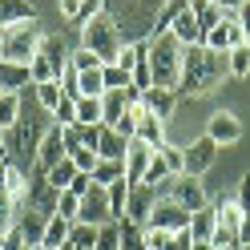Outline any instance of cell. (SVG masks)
<instances>
[{"label": "cell", "instance_id": "cell-1", "mask_svg": "<svg viewBox=\"0 0 250 250\" xmlns=\"http://www.w3.org/2000/svg\"><path fill=\"white\" fill-rule=\"evenodd\" d=\"M230 77L226 69V53H214L206 49V44H190V49L182 53V77H178V101L182 97H210V93L218 89Z\"/></svg>", "mask_w": 250, "mask_h": 250}, {"label": "cell", "instance_id": "cell-2", "mask_svg": "<svg viewBox=\"0 0 250 250\" xmlns=\"http://www.w3.org/2000/svg\"><path fill=\"white\" fill-rule=\"evenodd\" d=\"M49 125H53V121H44V109H41V105H33V113H24V109H21V121L4 133V158H8L12 166H21V169L33 174L41 137H44Z\"/></svg>", "mask_w": 250, "mask_h": 250}, {"label": "cell", "instance_id": "cell-3", "mask_svg": "<svg viewBox=\"0 0 250 250\" xmlns=\"http://www.w3.org/2000/svg\"><path fill=\"white\" fill-rule=\"evenodd\" d=\"M162 4L166 0H105V12L117 21L125 44H129V41H149L153 17H158Z\"/></svg>", "mask_w": 250, "mask_h": 250}, {"label": "cell", "instance_id": "cell-4", "mask_svg": "<svg viewBox=\"0 0 250 250\" xmlns=\"http://www.w3.org/2000/svg\"><path fill=\"white\" fill-rule=\"evenodd\" d=\"M81 49H89L101 65H117V57L125 49V37H121L117 21L109 17V12H97V17L81 28Z\"/></svg>", "mask_w": 250, "mask_h": 250}, {"label": "cell", "instance_id": "cell-5", "mask_svg": "<svg viewBox=\"0 0 250 250\" xmlns=\"http://www.w3.org/2000/svg\"><path fill=\"white\" fill-rule=\"evenodd\" d=\"M182 44L162 33V37H149V77L158 89H178V77H182Z\"/></svg>", "mask_w": 250, "mask_h": 250}, {"label": "cell", "instance_id": "cell-6", "mask_svg": "<svg viewBox=\"0 0 250 250\" xmlns=\"http://www.w3.org/2000/svg\"><path fill=\"white\" fill-rule=\"evenodd\" d=\"M41 37H44V28L41 21L33 24H17V28H8L4 33V49H0V61H8V65H33V57L41 49Z\"/></svg>", "mask_w": 250, "mask_h": 250}, {"label": "cell", "instance_id": "cell-7", "mask_svg": "<svg viewBox=\"0 0 250 250\" xmlns=\"http://www.w3.org/2000/svg\"><path fill=\"white\" fill-rule=\"evenodd\" d=\"M158 198H174L182 210H190V214H198V210H206L210 206V198H206V186H202V178H190V174H178V178H166L158 190H153Z\"/></svg>", "mask_w": 250, "mask_h": 250}, {"label": "cell", "instance_id": "cell-8", "mask_svg": "<svg viewBox=\"0 0 250 250\" xmlns=\"http://www.w3.org/2000/svg\"><path fill=\"white\" fill-rule=\"evenodd\" d=\"M242 117L234 113V109H214V113L206 117V137L222 149V146H238L242 142Z\"/></svg>", "mask_w": 250, "mask_h": 250}, {"label": "cell", "instance_id": "cell-9", "mask_svg": "<svg viewBox=\"0 0 250 250\" xmlns=\"http://www.w3.org/2000/svg\"><path fill=\"white\" fill-rule=\"evenodd\" d=\"M146 230H166V234H182L190 230V210H182L174 198H158V206H153Z\"/></svg>", "mask_w": 250, "mask_h": 250}, {"label": "cell", "instance_id": "cell-10", "mask_svg": "<svg viewBox=\"0 0 250 250\" xmlns=\"http://www.w3.org/2000/svg\"><path fill=\"white\" fill-rule=\"evenodd\" d=\"M57 190L49 186V178H44V169H33L28 174V198H24V210H37L44 218H53L57 214Z\"/></svg>", "mask_w": 250, "mask_h": 250}, {"label": "cell", "instance_id": "cell-11", "mask_svg": "<svg viewBox=\"0 0 250 250\" xmlns=\"http://www.w3.org/2000/svg\"><path fill=\"white\" fill-rule=\"evenodd\" d=\"M153 206H158V194H153V186L137 182V186H129V198H125V218H121V222H133V226H142V230H146Z\"/></svg>", "mask_w": 250, "mask_h": 250}, {"label": "cell", "instance_id": "cell-12", "mask_svg": "<svg viewBox=\"0 0 250 250\" xmlns=\"http://www.w3.org/2000/svg\"><path fill=\"white\" fill-rule=\"evenodd\" d=\"M182 149H186V174H190V178H206L214 169V162H218V146L210 142L206 133L194 137V142L182 146Z\"/></svg>", "mask_w": 250, "mask_h": 250}, {"label": "cell", "instance_id": "cell-13", "mask_svg": "<svg viewBox=\"0 0 250 250\" xmlns=\"http://www.w3.org/2000/svg\"><path fill=\"white\" fill-rule=\"evenodd\" d=\"M65 158H69L65 129H61V125H49L44 137H41V149H37V166H33V169H44V174H49V169H53L57 162H65Z\"/></svg>", "mask_w": 250, "mask_h": 250}, {"label": "cell", "instance_id": "cell-14", "mask_svg": "<svg viewBox=\"0 0 250 250\" xmlns=\"http://www.w3.org/2000/svg\"><path fill=\"white\" fill-rule=\"evenodd\" d=\"M129 113H133V137H142L146 146H153V149H158V146L166 142V121H162V117H153L142 101H137V105H129Z\"/></svg>", "mask_w": 250, "mask_h": 250}, {"label": "cell", "instance_id": "cell-15", "mask_svg": "<svg viewBox=\"0 0 250 250\" xmlns=\"http://www.w3.org/2000/svg\"><path fill=\"white\" fill-rule=\"evenodd\" d=\"M73 49H77V44H69L65 28H53V33L41 37V49H37V53L49 61V65L57 69V77H61V73H65V65H69V53H73Z\"/></svg>", "mask_w": 250, "mask_h": 250}, {"label": "cell", "instance_id": "cell-16", "mask_svg": "<svg viewBox=\"0 0 250 250\" xmlns=\"http://www.w3.org/2000/svg\"><path fill=\"white\" fill-rule=\"evenodd\" d=\"M149 162H153V146H146L142 137H129V146H125V182L137 186L146 178Z\"/></svg>", "mask_w": 250, "mask_h": 250}, {"label": "cell", "instance_id": "cell-17", "mask_svg": "<svg viewBox=\"0 0 250 250\" xmlns=\"http://www.w3.org/2000/svg\"><path fill=\"white\" fill-rule=\"evenodd\" d=\"M33 21H41V8L33 0H0V33H8L17 24H33Z\"/></svg>", "mask_w": 250, "mask_h": 250}, {"label": "cell", "instance_id": "cell-18", "mask_svg": "<svg viewBox=\"0 0 250 250\" xmlns=\"http://www.w3.org/2000/svg\"><path fill=\"white\" fill-rule=\"evenodd\" d=\"M77 222H89V226H109L113 214H109V198H105V186H93V190L81 198V218Z\"/></svg>", "mask_w": 250, "mask_h": 250}, {"label": "cell", "instance_id": "cell-19", "mask_svg": "<svg viewBox=\"0 0 250 250\" xmlns=\"http://www.w3.org/2000/svg\"><path fill=\"white\" fill-rule=\"evenodd\" d=\"M142 105L149 109L153 117L169 121V117H174V109H178V93H174V89H158V85H153V89L142 93Z\"/></svg>", "mask_w": 250, "mask_h": 250}, {"label": "cell", "instance_id": "cell-20", "mask_svg": "<svg viewBox=\"0 0 250 250\" xmlns=\"http://www.w3.org/2000/svg\"><path fill=\"white\" fill-rule=\"evenodd\" d=\"M125 146H129V137H125V133L101 125V133H97V158L101 162H125Z\"/></svg>", "mask_w": 250, "mask_h": 250}, {"label": "cell", "instance_id": "cell-21", "mask_svg": "<svg viewBox=\"0 0 250 250\" xmlns=\"http://www.w3.org/2000/svg\"><path fill=\"white\" fill-rule=\"evenodd\" d=\"M0 190H4L17 206L24 210V198H28V169H21V166H4V178H0Z\"/></svg>", "mask_w": 250, "mask_h": 250}, {"label": "cell", "instance_id": "cell-22", "mask_svg": "<svg viewBox=\"0 0 250 250\" xmlns=\"http://www.w3.org/2000/svg\"><path fill=\"white\" fill-rule=\"evenodd\" d=\"M44 226H49V218L37 214V210H21V218H17V230L24 234V242H28V246H41Z\"/></svg>", "mask_w": 250, "mask_h": 250}, {"label": "cell", "instance_id": "cell-23", "mask_svg": "<svg viewBox=\"0 0 250 250\" xmlns=\"http://www.w3.org/2000/svg\"><path fill=\"white\" fill-rule=\"evenodd\" d=\"M190 12H194L198 28H202V37H206L210 28H218V24H222V8H218L214 0H190Z\"/></svg>", "mask_w": 250, "mask_h": 250}, {"label": "cell", "instance_id": "cell-24", "mask_svg": "<svg viewBox=\"0 0 250 250\" xmlns=\"http://www.w3.org/2000/svg\"><path fill=\"white\" fill-rule=\"evenodd\" d=\"M24 85H33L28 69H24V65H8V61H0V89H4V93H21Z\"/></svg>", "mask_w": 250, "mask_h": 250}, {"label": "cell", "instance_id": "cell-25", "mask_svg": "<svg viewBox=\"0 0 250 250\" xmlns=\"http://www.w3.org/2000/svg\"><path fill=\"white\" fill-rule=\"evenodd\" d=\"M21 109H24L21 93H0V133H8L12 125L21 121Z\"/></svg>", "mask_w": 250, "mask_h": 250}, {"label": "cell", "instance_id": "cell-26", "mask_svg": "<svg viewBox=\"0 0 250 250\" xmlns=\"http://www.w3.org/2000/svg\"><path fill=\"white\" fill-rule=\"evenodd\" d=\"M69 234H73V222H65V218H49V226H44V238H41V246H49V250H61L69 242Z\"/></svg>", "mask_w": 250, "mask_h": 250}, {"label": "cell", "instance_id": "cell-27", "mask_svg": "<svg viewBox=\"0 0 250 250\" xmlns=\"http://www.w3.org/2000/svg\"><path fill=\"white\" fill-rule=\"evenodd\" d=\"M105 198H109V214H113V222H121L125 218V198H129V182H109L105 186Z\"/></svg>", "mask_w": 250, "mask_h": 250}, {"label": "cell", "instance_id": "cell-28", "mask_svg": "<svg viewBox=\"0 0 250 250\" xmlns=\"http://www.w3.org/2000/svg\"><path fill=\"white\" fill-rule=\"evenodd\" d=\"M226 69H230L234 81H246L250 77V44H238V49L226 53Z\"/></svg>", "mask_w": 250, "mask_h": 250}, {"label": "cell", "instance_id": "cell-29", "mask_svg": "<svg viewBox=\"0 0 250 250\" xmlns=\"http://www.w3.org/2000/svg\"><path fill=\"white\" fill-rule=\"evenodd\" d=\"M77 174H81V169H77V166L65 158V162H57V166H53L44 178H49V186H53V190L61 194V190H69V186H73V178H77Z\"/></svg>", "mask_w": 250, "mask_h": 250}, {"label": "cell", "instance_id": "cell-30", "mask_svg": "<svg viewBox=\"0 0 250 250\" xmlns=\"http://www.w3.org/2000/svg\"><path fill=\"white\" fill-rule=\"evenodd\" d=\"M158 158L166 162V169H169L174 178H178V174H186V149H182V146H174V142H162V146H158Z\"/></svg>", "mask_w": 250, "mask_h": 250}, {"label": "cell", "instance_id": "cell-31", "mask_svg": "<svg viewBox=\"0 0 250 250\" xmlns=\"http://www.w3.org/2000/svg\"><path fill=\"white\" fill-rule=\"evenodd\" d=\"M210 234H214V206H206V210L190 214V238H198V242H210Z\"/></svg>", "mask_w": 250, "mask_h": 250}, {"label": "cell", "instance_id": "cell-32", "mask_svg": "<svg viewBox=\"0 0 250 250\" xmlns=\"http://www.w3.org/2000/svg\"><path fill=\"white\" fill-rule=\"evenodd\" d=\"M33 93H37V105H41L49 117H53V109L61 105V97H65V93H61V81H44V85H33Z\"/></svg>", "mask_w": 250, "mask_h": 250}, {"label": "cell", "instance_id": "cell-33", "mask_svg": "<svg viewBox=\"0 0 250 250\" xmlns=\"http://www.w3.org/2000/svg\"><path fill=\"white\" fill-rule=\"evenodd\" d=\"M89 178H93V186H109V182H121V178H125V162H97Z\"/></svg>", "mask_w": 250, "mask_h": 250}, {"label": "cell", "instance_id": "cell-34", "mask_svg": "<svg viewBox=\"0 0 250 250\" xmlns=\"http://www.w3.org/2000/svg\"><path fill=\"white\" fill-rule=\"evenodd\" d=\"M97 234H101V226H89V222H73V234H69V242H73V246H81V250H97Z\"/></svg>", "mask_w": 250, "mask_h": 250}, {"label": "cell", "instance_id": "cell-35", "mask_svg": "<svg viewBox=\"0 0 250 250\" xmlns=\"http://www.w3.org/2000/svg\"><path fill=\"white\" fill-rule=\"evenodd\" d=\"M77 125H101V101L97 97H77Z\"/></svg>", "mask_w": 250, "mask_h": 250}, {"label": "cell", "instance_id": "cell-36", "mask_svg": "<svg viewBox=\"0 0 250 250\" xmlns=\"http://www.w3.org/2000/svg\"><path fill=\"white\" fill-rule=\"evenodd\" d=\"M57 218H65V222H77V218H81V198H77L73 190H61V198H57Z\"/></svg>", "mask_w": 250, "mask_h": 250}, {"label": "cell", "instance_id": "cell-37", "mask_svg": "<svg viewBox=\"0 0 250 250\" xmlns=\"http://www.w3.org/2000/svg\"><path fill=\"white\" fill-rule=\"evenodd\" d=\"M17 218H21V206H17V202H12L4 190H0V238L17 226Z\"/></svg>", "mask_w": 250, "mask_h": 250}, {"label": "cell", "instance_id": "cell-38", "mask_svg": "<svg viewBox=\"0 0 250 250\" xmlns=\"http://www.w3.org/2000/svg\"><path fill=\"white\" fill-rule=\"evenodd\" d=\"M69 162L81 169V174H93V166H97L101 158H97V149H89V146H73L69 149Z\"/></svg>", "mask_w": 250, "mask_h": 250}, {"label": "cell", "instance_id": "cell-39", "mask_svg": "<svg viewBox=\"0 0 250 250\" xmlns=\"http://www.w3.org/2000/svg\"><path fill=\"white\" fill-rule=\"evenodd\" d=\"M81 97H105V77H101V69H89V73H81Z\"/></svg>", "mask_w": 250, "mask_h": 250}, {"label": "cell", "instance_id": "cell-40", "mask_svg": "<svg viewBox=\"0 0 250 250\" xmlns=\"http://www.w3.org/2000/svg\"><path fill=\"white\" fill-rule=\"evenodd\" d=\"M101 77H105V93H109V89H129V85H133L129 73H125L121 65H101Z\"/></svg>", "mask_w": 250, "mask_h": 250}, {"label": "cell", "instance_id": "cell-41", "mask_svg": "<svg viewBox=\"0 0 250 250\" xmlns=\"http://www.w3.org/2000/svg\"><path fill=\"white\" fill-rule=\"evenodd\" d=\"M53 125H61V129L77 125V101H73V97H61V105L53 109Z\"/></svg>", "mask_w": 250, "mask_h": 250}, {"label": "cell", "instance_id": "cell-42", "mask_svg": "<svg viewBox=\"0 0 250 250\" xmlns=\"http://www.w3.org/2000/svg\"><path fill=\"white\" fill-rule=\"evenodd\" d=\"M28 77H33V85H44V81H57V69L37 53V57H33V65H28Z\"/></svg>", "mask_w": 250, "mask_h": 250}, {"label": "cell", "instance_id": "cell-43", "mask_svg": "<svg viewBox=\"0 0 250 250\" xmlns=\"http://www.w3.org/2000/svg\"><path fill=\"white\" fill-rule=\"evenodd\" d=\"M117 226H121V250H146L142 226H133V222H117Z\"/></svg>", "mask_w": 250, "mask_h": 250}, {"label": "cell", "instance_id": "cell-44", "mask_svg": "<svg viewBox=\"0 0 250 250\" xmlns=\"http://www.w3.org/2000/svg\"><path fill=\"white\" fill-rule=\"evenodd\" d=\"M69 65H73L77 73H89V69H101V61H97V57H93L89 49H81V44H77V49L69 53Z\"/></svg>", "mask_w": 250, "mask_h": 250}, {"label": "cell", "instance_id": "cell-45", "mask_svg": "<svg viewBox=\"0 0 250 250\" xmlns=\"http://www.w3.org/2000/svg\"><path fill=\"white\" fill-rule=\"evenodd\" d=\"M166 178H174V174H169V169H166V162L158 158V149H153V162H149V169H146V178H142V182H146V186H153V190H158V186H162Z\"/></svg>", "mask_w": 250, "mask_h": 250}, {"label": "cell", "instance_id": "cell-46", "mask_svg": "<svg viewBox=\"0 0 250 250\" xmlns=\"http://www.w3.org/2000/svg\"><path fill=\"white\" fill-rule=\"evenodd\" d=\"M97 250H121V226H117V222L101 226V234H97Z\"/></svg>", "mask_w": 250, "mask_h": 250}, {"label": "cell", "instance_id": "cell-47", "mask_svg": "<svg viewBox=\"0 0 250 250\" xmlns=\"http://www.w3.org/2000/svg\"><path fill=\"white\" fill-rule=\"evenodd\" d=\"M57 12H61V21H65V24L77 28V17H81V0H57Z\"/></svg>", "mask_w": 250, "mask_h": 250}, {"label": "cell", "instance_id": "cell-48", "mask_svg": "<svg viewBox=\"0 0 250 250\" xmlns=\"http://www.w3.org/2000/svg\"><path fill=\"white\" fill-rule=\"evenodd\" d=\"M234 202L242 206V214H250V169L242 174V182H238V190H234Z\"/></svg>", "mask_w": 250, "mask_h": 250}, {"label": "cell", "instance_id": "cell-49", "mask_svg": "<svg viewBox=\"0 0 250 250\" xmlns=\"http://www.w3.org/2000/svg\"><path fill=\"white\" fill-rule=\"evenodd\" d=\"M69 190H73L77 198H85V194L93 190V178H89V174H77V178H73V186H69Z\"/></svg>", "mask_w": 250, "mask_h": 250}, {"label": "cell", "instance_id": "cell-50", "mask_svg": "<svg viewBox=\"0 0 250 250\" xmlns=\"http://www.w3.org/2000/svg\"><path fill=\"white\" fill-rule=\"evenodd\" d=\"M238 24H242V33H246V44H250V0L238 8Z\"/></svg>", "mask_w": 250, "mask_h": 250}, {"label": "cell", "instance_id": "cell-51", "mask_svg": "<svg viewBox=\"0 0 250 250\" xmlns=\"http://www.w3.org/2000/svg\"><path fill=\"white\" fill-rule=\"evenodd\" d=\"M250 242V214L242 218V226H238V246H246Z\"/></svg>", "mask_w": 250, "mask_h": 250}, {"label": "cell", "instance_id": "cell-52", "mask_svg": "<svg viewBox=\"0 0 250 250\" xmlns=\"http://www.w3.org/2000/svg\"><path fill=\"white\" fill-rule=\"evenodd\" d=\"M190 250H214V242H198V238H194V246H190Z\"/></svg>", "mask_w": 250, "mask_h": 250}, {"label": "cell", "instance_id": "cell-53", "mask_svg": "<svg viewBox=\"0 0 250 250\" xmlns=\"http://www.w3.org/2000/svg\"><path fill=\"white\" fill-rule=\"evenodd\" d=\"M4 162H8V158H4V146H0V166H4Z\"/></svg>", "mask_w": 250, "mask_h": 250}, {"label": "cell", "instance_id": "cell-54", "mask_svg": "<svg viewBox=\"0 0 250 250\" xmlns=\"http://www.w3.org/2000/svg\"><path fill=\"white\" fill-rule=\"evenodd\" d=\"M0 49H4V33H0Z\"/></svg>", "mask_w": 250, "mask_h": 250}, {"label": "cell", "instance_id": "cell-55", "mask_svg": "<svg viewBox=\"0 0 250 250\" xmlns=\"http://www.w3.org/2000/svg\"><path fill=\"white\" fill-rule=\"evenodd\" d=\"M238 250H250V242H246V246H238Z\"/></svg>", "mask_w": 250, "mask_h": 250}, {"label": "cell", "instance_id": "cell-56", "mask_svg": "<svg viewBox=\"0 0 250 250\" xmlns=\"http://www.w3.org/2000/svg\"><path fill=\"white\" fill-rule=\"evenodd\" d=\"M37 250H49V246H37Z\"/></svg>", "mask_w": 250, "mask_h": 250}, {"label": "cell", "instance_id": "cell-57", "mask_svg": "<svg viewBox=\"0 0 250 250\" xmlns=\"http://www.w3.org/2000/svg\"><path fill=\"white\" fill-rule=\"evenodd\" d=\"M24 250H37V246H24Z\"/></svg>", "mask_w": 250, "mask_h": 250}, {"label": "cell", "instance_id": "cell-58", "mask_svg": "<svg viewBox=\"0 0 250 250\" xmlns=\"http://www.w3.org/2000/svg\"><path fill=\"white\" fill-rule=\"evenodd\" d=\"M0 246H4V238H0Z\"/></svg>", "mask_w": 250, "mask_h": 250}, {"label": "cell", "instance_id": "cell-59", "mask_svg": "<svg viewBox=\"0 0 250 250\" xmlns=\"http://www.w3.org/2000/svg\"><path fill=\"white\" fill-rule=\"evenodd\" d=\"M0 93H4V89H0Z\"/></svg>", "mask_w": 250, "mask_h": 250}, {"label": "cell", "instance_id": "cell-60", "mask_svg": "<svg viewBox=\"0 0 250 250\" xmlns=\"http://www.w3.org/2000/svg\"><path fill=\"white\" fill-rule=\"evenodd\" d=\"M214 4H218V0H214Z\"/></svg>", "mask_w": 250, "mask_h": 250}]
</instances>
